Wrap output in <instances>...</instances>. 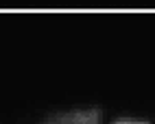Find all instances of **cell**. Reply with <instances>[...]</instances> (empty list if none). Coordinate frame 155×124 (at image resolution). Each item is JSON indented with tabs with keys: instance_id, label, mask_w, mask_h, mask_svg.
Here are the masks:
<instances>
[{
	"instance_id": "6da1fadb",
	"label": "cell",
	"mask_w": 155,
	"mask_h": 124,
	"mask_svg": "<svg viewBox=\"0 0 155 124\" xmlns=\"http://www.w3.org/2000/svg\"><path fill=\"white\" fill-rule=\"evenodd\" d=\"M98 120H101V113L92 109V111H74V113L59 116L57 124H98Z\"/></svg>"
},
{
	"instance_id": "7a4b0ae2",
	"label": "cell",
	"mask_w": 155,
	"mask_h": 124,
	"mask_svg": "<svg viewBox=\"0 0 155 124\" xmlns=\"http://www.w3.org/2000/svg\"><path fill=\"white\" fill-rule=\"evenodd\" d=\"M116 124H147V122H116Z\"/></svg>"
}]
</instances>
